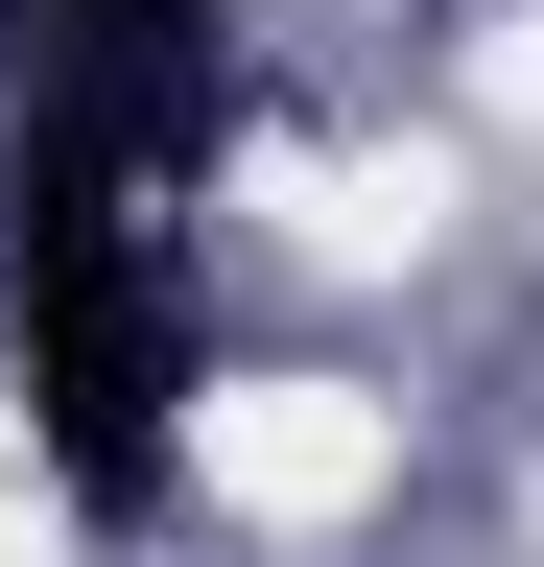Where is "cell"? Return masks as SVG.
Here are the masks:
<instances>
[{
  "instance_id": "6da1fadb",
  "label": "cell",
  "mask_w": 544,
  "mask_h": 567,
  "mask_svg": "<svg viewBox=\"0 0 544 567\" xmlns=\"http://www.w3.org/2000/svg\"><path fill=\"white\" fill-rule=\"evenodd\" d=\"M0 308H24L48 473L95 520H143L166 496V402H189V142H119V118L48 95L24 189H0Z\"/></svg>"
}]
</instances>
